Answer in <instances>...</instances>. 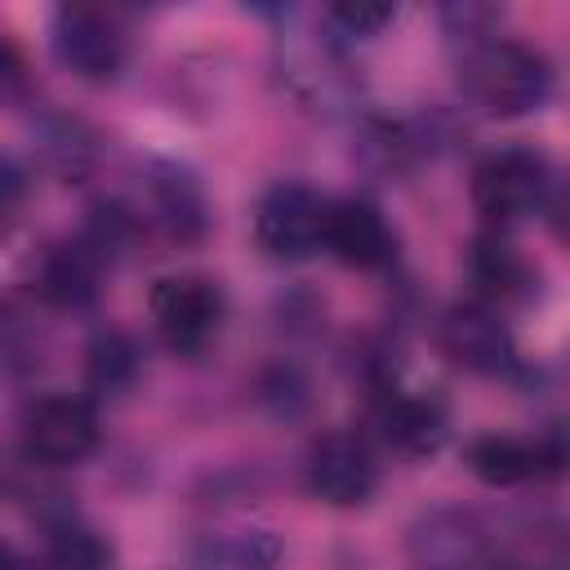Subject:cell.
Here are the masks:
<instances>
[{
    "label": "cell",
    "instance_id": "1",
    "mask_svg": "<svg viewBox=\"0 0 570 570\" xmlns=\"http://www.w3.org/2000/svg\"><path fill=\"white\" fill-rule=\"evenodd\" d=\"M463 94L490 116H530L552 98V62L521 40H472Z\"/></svg>",
    "mask_w": 570,
    "mask_h": 570
},
{
    "label": "cell",
    "instance_id": "2",
    "mask_svg": "<svg viewBox=\"0 0 570 570\" xmlns=\"http://www.w3.org/2000/svg\"><path fill=\"white\" fill-rule=\"evenodd\" d=\"M552 196V165L534 147H499L472 174V200L490 223H517Z\"/></svg>",
    "mask_w": 570,
    "mask_h": 570
},
{
    "label": "cell",
    "instance_id": "3",
    "mask_svg": "<svg viewBox=\"0 0 570 570\" xmlns=\"http://www.w3.org/2000/svg\"><path fill=\"white\" fill-rule=\"evenodd\" d=\"M98 445V414L85 396H40L22 414V454L40 468H71Z\"/></svg>",
    "mask_w": 570,
    "mask_h": 570
},
{
    "label": "cell",
    "instance_id": "4",
    "mask_svg": "<svg viewBox=\"0 0 570 570\" xmlns=\"http://www.w3.org/2000/svg\"><path fill=\"white\" fill-rule=\"evenodd\" d=\"M49 36H53L58 62L71 76H80V80H111V76H120L125 53H129V40H125L120 22L107 9H94V4H62V9H53Z\"/></svg>",
    "mask_w": 570,
    "mask_h": 570
},
{
    "label": "cell",
    "instance_id": "5",
    "mask_svg": "<svg viewBox=\"0 0 570 570\" xmlns=\"http://www.w3.org/2000/svg\"><path fill=\"white\" fill-rule=\"evenodd\" d=\"M325 209L330 200L307 183H276L254 214V236L272 258H312L325 249Z\"/></svg>",
    "mask_w": 570,
    "mask_h": 570
},
{
    "label": "cell",
    "instance_id": "6",
    "mask_svg": "<svg viewBox=\"0 0 570 570\" xmlns=\"http://www.w3.org/2000/svg\"><path fill=\"white\" fill-rule=\"evenodd\" d=\"M151 321L174 352L196 356L223 325V289L205 276H165L151 289Z\"/></svg>",
    "mask_w": 570,
    "mask_h": 570
},
{
    "label": "cell",
    "instance_id": "7",
    "mask_svg": "<svg viewBox=\"0 0 570 570\" xmlns=\"http://www.w3.org/2000/svg\"><path fill=\"white\" fill-rule=\"evenodd\" d=\"M441 352L468 374H499L512 365V334L494 303H454L436 325Z\"/></svg>",
    "mask_w": 570,
    "mask_h": 570
},
{
    "label": "cell",
    "instance_id": "8",
    "mask_svg": "<svg viewBox=\"0 0 570 570\" xmlns=\"http://www.w3.org/2000/svg\"><path fill=\"white\" fill-rule=\"evenodd\" d=\"M379 481V463L356 432H325L307 454V485L334 508L365 503Z\"/></svg>",
    "mask_w": 570,
    "mask_h": 570
},
{
    "label": "cell",
    "instance_id": "9",
    "mask_svg": "<svg viewBox=\"0 0 570 570\" xmlns=\"http://www.w3.org/2000/svg\"><path fill=\"white\" fill-rule=\"evenodd\" d=\"M325 249L338 263L361 267V272L392 263V232H387L379 205L356 200V196L330 200V209H325Z\"/></svg>",
    "mask_w": 570,
    "mask_h": 570
},
{
    "label": "cell",
    "instance_id": "10",
    "mask_svg": "<svg viewBox=\"0 0 570 570\" xmlns=\"http://www.w3.org/2000/svg\"><path fill=\"white\" fill-rule=\"evenodd\" d=\"M561 445L557 441H530V436H476L468 445V468L485 485H521L530 476L557 472Z\"/></svg>",
    "mask_w": 570,
    "mask_h": 570
},
{
    "label": "cell",
    "instance_id": "11",
    "mask_svg": "<svg viewBox=\"0 0 570 570\" xmlns=\"http://www.w3.org/2000/svg\"><path fill=\"white\" fill-rule=\"evenodd\" d=\"M98 272H102V254L89 240H62L40 254L31 285L53 307H85L98 294Z\"/></svg>",
    "mask_w": 570,
    "mask_h": 570
},
{
    "label": "cell",
    "instance_id": "12",
    "mask_svg": "<svg viewBox=\"0 0 570 570\" xmlns=\"http://www.w3.org/2000/svg\"><path fill=\"white\" fill-rule=\"evenodd\" d=\"M147 196H151V209H156V218L165 223L169 236H178V240L200 236L205 196H200V183L183 165H156L151 178H147Z\"/></svg>",
    "mask_w": 570,
    "mask_h": 570
},
{
    "label": "cell",
    "instance_id": "13",
    "mask_svg": "<svg viewBox=\"0 0 570 570\" xmlns=\"http://www.w3.org/2000/svg\"><path fill=\"white\" fill-rule=\"evenodd\" d=\"M383 436L405 454H428L445 436V410L432 396H387L379 405Z\"/></svg>",
    "mask_w": 570,
    "mask_h": 570
},
{
    "label": "cell",
    "instance_id": "14",
    "mask_svg": "<svg viewBox=\"0 0 570 570\" xmlns=\"http://www.w3.org/2000/svg\"><path fill=\"white\" fill-rule=\"evenodd\" d=\"M40 570H111V548L89 525L58 521L45 530Z\"/></svg>",
    "mask_w": 570,
    "mask_h": 570
},
{
    "label": "cell",
    "instance_id": "15",
    "mask_svg": "<svg viewBox=\"0 0 570 570\" xmlns=\"http://www.w3.org/2000/svg\"><path fill=\"white\" fill-rule=\"evenodd\" d=\"M472 272H476V285L490 298H508V294H517L525 285V263H521V254L503 236H481L476 240Z\"/></svg>",
    "mask_w": 570,
    "mask_h": 570
},
{
    "label": "cell",
    "instance_id": "16",
    "mask_svg": "<svg viewBox=\"0 0 570 570\" xmlns=\"http://www.w3.org/2000/svg\"><path fill=\"white\" fill-rule=\"evenodd\" d=\"M214 557L227 570H272L281 561V543L272 539V530H232L218 534Z\"/></svg>",
    "mask_w": 570,
    "mask_h": 570
},
{
    "label": "cell",
    "instance_id": "17",
    "mask_svg": "<svg viewBox=\"0 0 570 570\" xmlns=\"http://www.w3.org/2000/svg\"><path fill=\"white\" fill-rule=\"evenodd\" d=\"M134 343L125 338V334H102L98 343H94V352H89V379L98 383V387H120V383H129V374H134Z\"/></svg>",
    "mask_w": 570,
    "mask_h": 570
},
{
    "label": "cell",
    "instance_id": "18",
    "mask_svg": "<svg viewBox=\"0 0 570 570\" xmlns=\"http://www.w3.org/2000/svg\"><path fill=\"white\" fill-rule=\"evenodd\" d=\"M22 209H27V174L0 156V240L13 236V227L22 223Z\"/></svg>",
    "mask_w": 570,
    "mask_h": 570
},
{
    "label": "cell",
    "instance_id": "19",
    "mask_svg": "<svg viewBox=\"0 0 570 570\" xmlns=\"http://www.w3.org/2000/svg\"><path fill=\"white\" fill-rule=\"evenodd\" d=\"M392 18H396L392 4H334V9H330V22L347 27L352 36H374V31L387 27Z\"/></svg>",
    "mask_w": 570,
    "mask_h": 570
},
{
    "label": "cell",
    "instance_id": "20",
    "mask_svg": "<svg viewBox=\"0 0 570 570\" xmlns=\"http://www.w3.org/2000/svg\"><path fill=\"white\" fill-rule=\"evenodd\" d=\"M18 85H22V62L0 45V102H4V98H13V94H18Z\"/></svg>",
    "mask_w": 570,
    "mask_h": 570
},
{
    "label": "cell",
    "instance_id": "21",
    "mask_svg": "<svg viewBox=\"0 0 570 570\" xmlns=\"http://www.w3.org/2000/svg\"><path fill=\"white\" fill-rule=\"evenodd\" d=\"M0 570H27V566H22V561H18L9 548H0Z\"/></svg>",
    "mask_w": 570,
    "mask_h": 570
}]
</instances>
